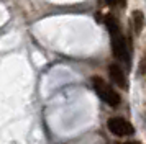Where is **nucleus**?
<instances>
[{
  "label": "nucleus",
  "mask_w": 146,
  "mask_h": 144,
  "mask_svg": "<svg viewBox=\"0 0 146 144\" xmlns=\"http://www.w3.org/2000/svg\"><path fill=\"white\" fill-rule=\"evenodd\" d=\"M131 23H133V30H135V33L139 34L141 30H143V26H145V15H143L141 10H135V12H133Z\"/></svg>",
  "instance_id": "obj_5"
},
{
  "label": "nucleus",
  "mask_w": 146,
  "mask_h": 144,
  "mask_svg": "<svg viewBox=\"0 0 146 144\" xmlns=\"http://www.w3.org/2000/svg\"><path fill=\"white\" fill-rule=\"evenodd\" d=\"M126 144H139L138 141H131V143H126Z\"/></svg>",
  "instance_id": "obj_8"
},
{
  "label": "nucleus",
  "mask_w": 146,
  "mask_h": 144,
  "mask_svg": "<svg viewBox=\"0 0 146 144\" xmlns=\"http://www.w3.org/2000/svg\"><path fill=\"white\" fill-rule=\"evenodd\" d=\"M107 126L112 134L115 136H130L135 133V128L130 121H126L123 118H118V116H113L107 121Z\"/></svg>",
  "instance_id": "obj_3"
},
{
  "label": "nucleus",
  "mask_w": 146,
  "mask_h": 144,
  "mask_svg": "<svg viewBox=\"0 0 146 144\" xmlns=\"http://www.w3.org/2000/svg\"><path fill=\"white\" fill-rule=\"evenodd\" d=\"M108 71H110V79H112V82L115 85H118L120 89H126V87H128L125 72H123V69H121L118 64H112Z\"/></svg>",
  "instance_id": "obj_4"
},
{
  "label": "nucleus",
  "mask_w": 146,
  "mask_h": 144,
  "mask_svg": "<svg viewBox=\"0 0 146 144\" xmlns=\"http://www.w3.org/2000/svg\"><path fill=\"white\" fill-rule=\"evenodd\" d=\"M105 25L110 31V38H112V51L113 56L121 61L123 64H130L131 62V56H130V46L126 44V39L123 36V33L120 30L118 21L113 18L112 15H107L105 17Z\"/></svg>",
  "instance_id": "obj_1"
},
{
  "label": "nucleus",
  "mask_w": 146,
  "mask_h": 144,
  "mask_svg": "<svg viewBox=\"0 0 146 144\" xmlns=\"http://www.w3.org/2000/svg\"><path fill=\"white\" fill-rule=\"evenodd\" d=\"M146 74V54H143L141 62H139V75H145Z\"/></svg>",
  "instance_id": "obj_6"
},
{
  "label": "nucleus",
  "mask_w": 146,
  "mask_h": 144,
  "mask_svg": "<svg viewBox=\"0 0 146 144\" xmlns=\"http://www.w3.org/2000/svg\"><path fill=\"white\" fill-rule=\"evenodd\" d=\"M92 85H94V89H95V92H97V95H99L107 105H110V106H113V108H117V106L120 105V102H121L120 95L113 90L112 87L107 84L102 77H99V75L92 77Z\"/></svg>",
  "instance_id": "obj_2"
},
{
  "label": "nucleus",
  "mask_w": 146,
  "mask_h": 144,
  "mask_svg": "<svg viewBox=\"0 0 146 144\" xmlns=\"http://www.w3.org/2000/svg\"><path fill=\"white\" fill-rule=\"evenodd\" d=\"M107 3H108V5L110 7H115V5H118V2H120V5L123 7L125 5V0H105Z\"/></svg>",
  "instance_id": "obj_7"
}]
</instances>
